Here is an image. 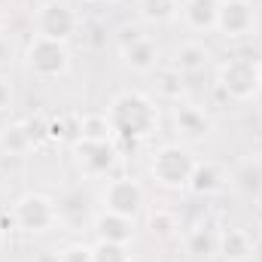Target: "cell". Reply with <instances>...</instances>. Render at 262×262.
Masks as SVG:
<instances>
[{
    "instance_id": "18",
    "label": "cell",
    "mask_w": 262,
    "mask_h": 262,
    "mask_svg": "<svg viewBox=\"0 0 262 262\" xmlns=\"http://www.w3.org/2000/svg\"><path fill=\"white\" fill-rule=\"evenodd\" d=\"M79 140H92V143H113L116 134L107 119V113H85L79 116Z\"/></svg>"
},
{
    "instance_id": "30",
    "label": "cell",
    "mask_w": 262,
    "mask_h": 262,
    "mask_svg": "<svg viewBox=\"0 0 262 262\" xmlns=\"http://www.w3.org/2000/svg\"><path fill=\"white\" fill-rule=\"evenodd\" d=\"M259 238H262V223H259Z\"/></svg>"
},
{
    "instance_id": "15",
    "label": "cell",
    "mask_w": 262,
    "mask_h": 262,
    "mask_svg": "<svg viewBox=\"0 0 262 262\" xmlns=\"http://www.w3.org/2000/svg\"><path fill=\"white\" fill-rule=\"evenodd\" d=\"M207 61H210L207 46H204V43H198V40H186V43H180V46H177L171 67H177L183 76H189V73L204 70V67H207Z\"/></svg>"
},
{
    "instance_id": "27",
    "label": "cell",
    "mask_w": 262,
    "mask_h": 262,
    "mask_svg": "<svg viewBox=\"0 0 262 262\" xmlns=\"http://www.w3.org/2000/svg\"><path fill=\"white\" fill-rule=\"evenodd\" d=\"M85 3H92V6H113V3H119V0H85Z\"/></svg>"
},
{
    "instance_id": "3",
    "label": "cell",
    "mask_w": 262,
    "mask_h": 262,
    "mask_svg": "<svg viewBox=\"0 0 262 262\" xmlns=\"http://www.w3.org/2000/svg\"><path fill=\"white\" fill-rule=\"evenodd\" d=\"M259 79H262V61L250 55H235L223 61L216 70V85L232 98V101H256L259 98Z\"/></svg>"
},
{
    "instance_id": "8",
    "label": "cell",
    "mask_w": 262,
    "mask_h": 262,
    "mask_svg": "<svg viewBox=\"0 0 262 262\" xmlns=\"http://www.w3.org/2000/svg\"><path fill=\"white\" fill-rule=\"evenodd\" d=\"M73 162L82 177L101 180L116 168V146L113 143H92V140H76L73 143Z\"/></svg>"
},
{
    "instance_id": "25",
    "label": "cell",
    "mask_w": 262,
    "mask_h": 262,
    "mask_svg": "<svg viewBox=\"0 0 262 262\" xmlns=\"http://www.w3.org/2000/svg\"><path fill=\"white\" fill-rule=\"evenodd\" d=\"M58 262H92V247L70 244L67 250H61V253H58Z\"/></svg>"
},
{
    "instance_id": "22",
    "label": "cell",
    "mask_w": 262,
    "mask_h": 262,
    "mask_svg": "<svg viewBox=\"0 0 262 262\" xmlns=\"http://www.w3.org/2000/svg\"><path fill=\"white\" fill-rule=\"evenodd\" d=\"M156 92H159V98L177 101V98H180V92H183V73H180L177 67H162V70H159Z\"/></svg>"
},
{
    "instance_id": "20",
    "label": "cell",
    "mask_w": 262,
    "mask_h": 262,
    "mask_svg": "<svg viewBox=\"0 0 262 262\" xmlns=\"http://www.w3.org/2000/svg\"><path fill=\"white\" fill-rule=\"evenodd\" d=\"M31 146H34V137H31V131H28L25 122L0 131V149H6L9 156H21V152H28Z\"/></svg>"
},
{
    "instance_id": "29",
    "label": "cell",
    "mask_w": 262,
    "mask_h": 262,
    "mask_svg": "<svg viewBox=\"0 0 262 262\" xmlns=\"http://www.w3.org/2000/svg\"><path fill=\"white\" fill-rule=\"evenodd\" d=\"M256 101H262V79H259V98H256Z\"/></svg>"
},
{
    "instance_id": "24",
    "label": "cell",
    "mask_w": 262,
    "mask_h": 262,
    "mask_svg": "<svg viewBox=\"0 0 262 262\" xmlns=\"http://www.w3.org/2000/svg\"><path fill=\"white\" fill-rule=\"evenodd\" d=\"M189 250H192V253H207V250H216V235H207L204 229H192Z\"/></svg>"
},
{
    "instance_id": "14",
    "label": "cell",
    "mask_w": 262,
    "mask_h": 262,
    "mask_svg": "<svg viewBox=\"0 0 262 262\" xmlns=\"http://www.w3.org/2000/svg\"><path fill=\"white\" fill-rule=\"evenodd\" d=\"M92 226H95L98 238H104V241H116V244H131L134 241V220H128V216L104 210L92 220Z\"/></svg>"
},
{
    "instance_id": "13",
    "label": "cell",
    "mask_w": 262,
    "mask_h": 262,
    "mask_svg": "<svg viewBox=\"0 0 262 262\" xmlns=\"http://www.w3.org/2000/svg\"><path fill=\"white\" fill-rule=\"evenodd\" d=\"M216 15H220V0H183L180 6L183 25L195 34L216 31Z\"/></svg>"
},
{
    "instance_id": "4",
    "label": "cell",
    "mask_w": 262,
    "mask_h": 262,
    "mask_svg": "<svg viewBox=\"0 0 262 262\" xmlns=\"http://www.w3.org/2000/svg\"><path fill=\"white\" fill-rule=\"evenodd\" d=\"M9 223L18 232L43 235V232H49V229L58 226V201L52 195H46V192H25L12 204Z\"/></svg>"
},
{
    "instance_id": "7",
    "label": "cell",
    "mask_w": 262,
    "mask_h": 262,
    "mask_svg": "<svg viewBox=\"0 0 262 262\" xmlns=\"http://www.w3.org/2000/svg\"><path fill=\"white\" fill-rule=\"evenodd\" d=\"M101 204L110 213L134 220L140 213V207H143V186L134 177H113L101 192Z\"/></svg>"
},
{
    "instance_id": "31",
    "label": "cell",
    "mask_w": 262,
    "mask_h": 262,
    "mask_svg": "<svg viewBox=\"0 0 262 262\" xmlns=\"http://www.w3.org/2000/svg\"><path fill=\"white\" fill-rule=\"evenodd\" d=\"M0 232H3V226H0Z\"/></svg>"
},
{
    "instance_id": "21",
    "label": "cell",
    "mask_w": 262,
    "mask_h": 262,
    "mask_svg": "<svg viewBox=\"0 0 262 262\" xmlns=\"http://www.w3.org/2000/svg\"><path fill=\"white\" fill-rule=\"evenodd\" d=\"M92 262H134L128 244H116V241H104L98 238L92 244Z\"/></svg>"
},
{
    "instance_id": "1",
    "label": "cell",
    "mask_w": 262,
    "mask_h": 262,
    "mask_svg": "<svg viewBox=\"0 0 262 262\" xmlns=\"http://www.w3.org/2000/svg\"><path fill=\"white\" fill-rule=\"evenodd\" d=\"M107 119L116 140H143L159 128V107L143 92H119L107 107Z\"/></svg>"
},
{
    "instance_id": "23",
    "label": "cell",
    "mask_w": 262,
    "mask_h": 262,
    "mask_svg": "<svg viewBox=\"0 0 262 262\" xmlns=\"http://www.w3.org/2000/svg\"><path fill=\"white\" fill-rule=\"evenodd\" d=\"M177 229H180V220L174 210H152L149 213V232L156 238H171Z\"/></svg>"
},
{
    "instance_id": "12",
    "label": "cell",
    "mask_w": 262,
    "mask_h": 262,
    "mask_svg": "<svg viewBox=\"0 0 262 262\" xmlns=\"http://www.w3.org/2000/svg\"><path fill=\"white\" fill-rule=\"evenodd\" d=\"M174 125H177L183 140L195 143V140H204L213 131V119L201 107H195V104H180L177 113H174Z\"/></svg>"
},
{
    "instance_id": "28",
    "label": "cell",
    "mask_w": 262,
    "mask_h": 262,
    "mask_svg": "<svg viewBox=\"0 0 262 262\" xmlns=\"http://www.w3.org/2000/svg\"><path fill=\"white\" fill-rule=\"evenodd\" d=\"M3 28H6V12L0 9V34H3Z\"/></svg>"
},
{
    "instance_id": "19",
    "label": "cell",
    "mask_w": 262,
    "mask_h": 262,
    "mask_svg": "<svg viewBox=\"0 0 262 262\" xmlns=\"http://www.w3.org/2000/svg\"><path fill=\"white\" fill-rule=\"evenodd\" d=\"M232 183H235L244 195H259L262 192V165L259 162H244V165L232 174Z\"/></svg>"
},
{
    "instance_id": "11",
    "label": "cell",
    "mask_w": 262,
    "mask_h": 262,
    "mask_svg": "<svg viewBox=\"0 0 262 262\" xmlns=\"http://www.w3.org/2000/svg\"><path fill=\"white\" fill-rule=\"evenodd\" d=\"M256 250V241L247 229H238V226H229L216 235V253L226 262H247Z\"/></svg>"
},
{
    "instance_id": "2",
    "label": "cell",
    "mask_w": 262,
    "mask_h": 262,
    "mask_svg": "<svg viewBox=\"0 0 262 262\" xmlns=\"http://www.w3.org/2000/svg\"><path fill=\"white\" fill-rule=\"evenodd\" d=\"M198 159L180 143H165L152 152V162H149V174L159 186L165 189H186L189 180H192V171H195Z\"/></svg>"
},
{
    "instance_id": "26",
    "label": "cell",
    "mask_w": 262,
    "mask_h": 262,
    "mask_svg": "<svg viewBox=\"0 0 262 262\" xmlns=\"http://www.w3.org/2000/svg\"><path fill=\"white\" fill-rule=\"evenodd\" d=\"M9 98H12V92H9L6 79H0V110H6V107H9Z\"/></svg>"
},
{
    "instance_id": "6",
    "label": "cell",
    "mask_w": 262,
    "mask_h": 262,
    "mask_svg": "<svg viewBox=\"0 0 262 262\" xmlns=\"http://www.w3.org/2000/svg\"><path fill=\"white\" fill-rule=\"evenodd\" d=\"M34 28H37L40 37L67 43V40L76 34L79 18H76V12H73L70 6L58 3V0H46V3L37 9V15H34Z\"/></svg>"
},
{
    "instance_id": "5",
    "label": "cell",
    "mask_w": 262,
    "mask_h": 262,
    "mask_svg": "<svg viewBox=\"0 0 262 262\" xmlns=\"http://www.w3.org/2000/svg\"><path fill=\"white\" fill-rule=\"evenodd\" d=\"M25 64H28V70L37 79H58V76H64L70 70L67 43H58V40L34 34V40L28 43V52H25Z\"/></svg>"
},
{
    "instance_id": "16",
    "label": "cell",
    "mask_w": 262,
    "mask_h": 262,
    "mask_svg": "<svg viewBox=\"0 0 262 262\" xmlns=\"http://www.w3.org/2000/svg\"><path fill=\"white\" fill-rule=\"evenodd\" d=\"M183 0H137V15L149 25H171L180 18Z\"/></svg>"
},
{
    "instance_id": "10",
    "label": "cell",
    "mask_w": 262,
    "mask_h": 262,
    "mask_svg": "<svg viewBox=\"0 0 262 262\" xmlns=\"http://www.w3.org/2000/svg\"><path fill=\"white\" fill-rule=\"evenodd\" d=\"M119 55L125 67H131L134 73H152L159 67V43L149 34H134L125 43H119Z\"/></svg>"
},
{
    "instance_id": "9",
    "label": "cell",
    "mask_w": 262,
    "mask_h": 262,
    "mask_svg": "<svg viewBox=\"0 0 262 262\" xmlns=\"http://www.w3.org/2000/svg\"><path fill=\"white\" fill-rule=\"evenodd\" d=\"M253 31H256V6L250 0H220L216 34L235 40V37H247Z\"/></svg>"
},
{
    "instance_id": "17",
    "label": "cell",
    "mask_w": 262,
    "mask_h": 262,
    "mask_svg": "<svg viewBox=\"0 0 262 262\" xmlns=\"http://www.w3.org/2000/svg\"><path fill=\"white\" fill-rule=\"evenodd\" d=\"M223 186H226V174H223L216 165H210V162H198L186 189H192L195 195H213V192H220Z\"/></svg>"
}]
</instances>
